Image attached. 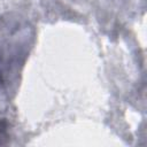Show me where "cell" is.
I'll return each mask as SVG.
<instances>
[{
  "label": "cell",
  "instance_id": "cell-1",
  "mask_svg": "<svg viewBox=\"0 0 147 147\" xmlns=\"http://www.w3.org/2000/svg\"><path fill=\"white\" fill-rule=\"evenodd\" d=\"M30 38L28 25L18 22L0 25V88L8 84L10 75L25 56Z\"/></svg>",
  "mask_w": 147,
  "mask_h": 147
}]
</instances>
